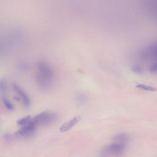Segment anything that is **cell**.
Returning <instances> with one entry per match:
<instances>
[{
	"instance_id": "6da1fadb",
	"label": "cell",
	"mask_w": 157,
	"mask_h": 157,
	"mask_svg": "<svg viewBox=\"0 0 157 157\" xmlns=\"http://www.w3.org/2000/svg\"><path fill=\"white\" fill-rule=\"evenodd\" d=\"M54 78V73L50 67L42 62L38 65L37 80L41 86L46 87L52 82Z\"/></svg>"
},
{
	"instance_id": "7a4b0ae2",
	"label": "cell",
	"mask_w": 157,
	"mask_h": 157,
	"mask_svg": "<svg viewBox=\"0 0 157 157\" xmlns=\"http://www.w3.org/2000/svg\"><path fill=\"white\" fill-rule=\"evenodd\" d=\"M125 145L115 143L103 147L100 153V157L117 156L121 155L125 149Z\"/></svg>"
},
{
	"instance_id": "3957f363",
	"label": "cell",
	"mask_w": 157,
	"mask_h": 157,
	"mask_svg": "<svg viewBox=\"0 0 157 157\" xmlns=\"http://www.w3.org/2000/svg\"><path fill=\"white\" fill-rule=\"evenodd\" d=\"M56 114L50 110H46L36 116L32 121L37 126L39 124L51 123L55 120Z\"/></svg>"
},
{
	"instance_id": "277c9868",
	"label": "cell",
	"mask_w": 157,
	"mask_h": 157,
	"mask_svg": "<svg viewBox=\"0 0 157 157\" xmlns=\"http://www.w3.org/2000/svg\"><path fill=\"white\" fill-rule=\"evenodd\" d=\"M37 126L31 120L29 124L23 126L15 133V135L23 137L32 136L35 133Z\"/></svg>"
},
{
	"instance_id": "5b68a950",
	"label": "cell",
	"mask_w": 157,
	"mask_h": 157,
	"mask_svg": "<svg viewBox=\"0 0 157 157\" xmlns=\"http://www.w3.org/2000/svg\"><path fill=\"white\" fill-rule=\"evenodd\" d=\"M12 88L22 98L24 105L26 107H29L30 105V99L24 90L18 85L15 83L13 84Z\"/></svg>"
},
{
	"instance_id": "8992f818",
	"label": "cell",
	"mask_w": 157,
	"mask_h": 157,
	"mask_svg": "<svg viewBox=\"0 0 157 157\" xmlns=\"http://www.w3.org/2000/svg\"><path fill=\"white\" fill-rule=\"evenodd\" d=\"M81 119L80 116H76L72 119L63 124L60 128V131L61 132L67 131L79 122Z\"/></svg>"
},
{
	"instance_id": "52a82bcc",
	"label": "cell",
	"mask_w": 157,
	"mask_h": 157,
	"mask_svg": "<svg viewBox=\"0 0 157 157\" xmlns=\"http://www.w3.org/2000/svg\"><path fill=\"white\" fill-rule=\"evenodd\" d=\"M113 140L116 143L125 145L128 140V137L124 133L119 132L114 136Z\"/></svg>"
},
{
	"instance_id": "ba28073f",
	"label": "cell",
	"mask_w": 157,
	"mask_h": 157,
	"mask_svg": "<svg viewBox=\"0 0 157 157\" xmlns=\"http://www.w3.org/2000/svg\"><path fill=\"white\" fill-rule=\"evenodd\" d=\"M32 119L30 116H27L18 120L17 123L19 125L24 126L30 123Z\"/></svg>"
},
{
	"instance_id": "9c48e42d",
	"label": "cell",
	"mask_w": 157,
	"mask_h": 157,
	"mask_svg": "<svg viewBox=\"0 0 157 157\" xmlns=\"http://www.w3.org/2000/svg\"><path fill=\"white\" fill-rule=\"evenodd\" d=\"M76 100L79 103L83 104H85L88 102V98L85 94H79L76 96Z\"/></svg>"
},
{
	"instance_id": "30bf717a",
	"label": "cell",
	"mask_w": 157,
	"mask_h": 157,
	"mask_svg": "<svg viewBox=\"0 0 157 157\" xmlns=\"http://www.w3.org/2000/svg\"><path fill=\"white\" fill-rule=\"evenodd\" d=\"M136 86L138 88L149 91H155L157 90V89L155 87L143 84H137Z\"/></svg>"
},
{
	"instance_id": "8fae6325",
	"label": "cell",
	"mask_w": 157,
	"mask_h": 157,
	"mask_svg": "<svg viewBox=\"0 0 157 157\" xmlns=\"http://www.w3.org/2000/svg\"><path fill=\"white\" fill-rule=\"evenodd\" d=\"M3 102L6 107L10 110H12L14 109V106L5 96L2 98Z\"/></svg>"
},
{
	"instance_id": "7c38bea8",
	"label": "cell",
	"mask_w": 157,
	"mask_h": 157,
	"mask_svg": "<svg viewBox=\"0 0 157 157\" xmlns=\"http://www.w3.org/2000/svg\"><path fill=\"white\" fill-rule=\"evenodd\" d=\"M132 70L134 72L140 74L143 71V69L141 66L138 64H135L132 67Z\"/></svg>"
},
{
	"instance_id": "4fadbf2b",
	"label": "cell",
	"mask_w": 157,
	"mask_h": 157,
	"mask_svg": "<svg viewBox=\"0 0 157 157\" xmlns=\"http://www.w3.org/2000/svg\"><path fill=\"white\" fill-rule=\"evenodd\" d=\"M0 88L1 91L3 93H5L7 91L8 88L6 82L4 80H1Z\"/></svg>"
},
{
	"instance_id": "5bb4252c",
	"label": "cell",
	"mask_w": 157,
	"mask_h": 157,
	"mask_svg": "<svg viewBox=\"0 0 157 157\" xmlns=\"http://www.w3.org/2000/svg\"><path fill=\"white\" fill-rule=\"evenodd\" d=\"M4 139L7 143H10L11 141V137L10 135L8 133H5L3 136Z\"/></svg>"
},
{
	"instance_id": "9a60e30c",
	"label": "cell",
	"mask_w": 157,
	"mask_h": 157,
	"mask_svg": "<svg viewBox=\"0 0 157 157\" xmlns=\"http://www.w3.org/2000/svg\"><path fill=\"white\" fill-rule=\"evenodd\" d=\"M149 71L153 73H157V63L151 65L149 68Z\"/></svg>"
},
{
	"instance_id": "2e32d148",
	"label": "cell",
	"mask_w": 157,
	"mask_h": 157,
	"mask_svg": "<svg viewBox=\"0 0 157 157\" xmlns=\"http://www.w3.org/2000/svg\"><path fill=\"white\" fill-rule=\"evenodd\" d=\"M13 98L14 100L17 101H19L20 100V98L19 97L16 96H14L13 97Z\"/></svg>"
}]
</instances>
